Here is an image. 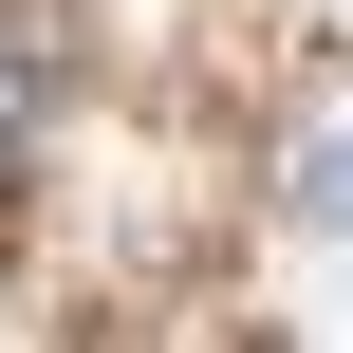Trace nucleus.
I'll return each instance as SVG.
<instances>
[{
  "instance_id": "1",
  "label": "nucleus",
  "mask_w": 353,
  "mask_h": 353,
  "mask_svg": "<svg viewBox=\"0 0 353 353\" xmlns=\"http://www.w3.org/2000/svg\"><path fill=\"white\" fill-rule=\"evenodd\" d=\"M298 186H316V223H353V93L316 112V130H298Z\"/></svg>"
},
{
  "instance_id": "2",
  "label": "nucleus",
  "mask_w": 353,
  "mask_h": 353,
  "mask_svg": "<svg viewBox=\"0 0 353 353\" xmlns=\"http://www.w3.org/2000/svg\"><path fill=\"white\" fill-rule=\"evenodd\" d=\"M19 130H37V56L0 37V149H19Z\"/></svg>"
}]
</instances>
